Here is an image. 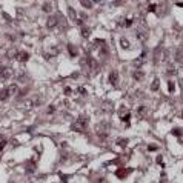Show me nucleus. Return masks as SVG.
<instances>
[{"instance_id": "obj_16", "label": "nucleus", "mask_w": 183, "mask_h": 183, "mask_svg": "<svg viewBox=\"0 0 183 183\" xmlns=\"http://www.w3.org/2000/svg\"><path fill=\"white\" fill-rule=\"evenodd\" d=\"M175 83L174 82H171V80H169V82H168V89H169V92H174V91H175Z\"/></svg>"}, {"instance_id": "obj_26", "label": "nucleus", "mask_w": 183, "mask_h": 183, "mask_svg": "<svg viewBox=\"0 0 183 183\" xmlns=\"http://www.w3.org/2000/svg\"><path fill=\"white\" fill-rule=\"evenodd\" d=\"M160 183H166V177H165V174H162V182Z\"/></svg>"}, {"instance_id": "obj_23", "label": "nucleus", "mask_w": 183, "mask_h": 183, "mask_svg": "<svg viewBox=\"0 0 183 183\" xmlns=\"http://www.w3.org/2000/svg\"><path fill=\"white\" fill-rule=\"evenodd\" d=\"M168 74L174 75V74H175V69H174V68H168Z\"/></svg>"}, {"instance_id": "obj_2", "label": "nucleus", "mask_w": 183, "mask_h": 183, "mask_svg": "<svg viewBox=\"0 0 183 183\" xmlns=\"http://www.w3.org/2000/svg\"><path fill=\"white\" fill-rule=\"evenodd\" d=\"M109 128H111V125L108 123V122H100V123L96 126V132H97V135L98 137H102V139H105L106 134L109 132Z\"/></svg>"}, {"instance_id": "obj_24", "label": "nucleus", "mask_w": 183, "mask_h": 183, "mask_svg": "<svg viewBox=\"0 0 183 183\" xmlns=\"http://www.w3.org/2000/svg\"><path fill=\"white\" fill-rule=\"evenodd\" d=\"M54 111H55V106H49V108H48V112L49 114H52Z\"/></svg>"}, {"instance_id": "obj_10", "label": "nucleus", "mask_w": 183, "mask_h": 183, "mask_svg": "<svg viewBox=\"0 0 183 183\" xmlns=\"http://www.w3.org/2000/svg\"><path fill=\"white\" fill-rule=\"evenodd\" d=\"M143 72L142 71H140V69H137V71H134V72H132V77H134L135 80H142L143 79Z\"/></svg>"}, {"instance_id": "obj_19", "label": "nucleus", "mask_w": 183, "mask_h": 183, "mask_svg": "<svg viewBox=\"0 0 183 183\" xmlns=\"http://www.w3.org/2000/svg\"><path fill=\"white\" fill-rule=\"evenodd\" d=\"M89 32H91L89 28H83V29H82V36H83V37H88V36H89Z\"/></svg>"}, {"instance_id": "obj_14", "label": "nucleus", "mask_w": 183, "mask_h": 183, "mask_svg": "<svg viewBox=\"0 0 183 183\" xmlns=\"http://www.w3.org/2000/svg\"><path fill=\"white\" fill-rule=\"evenodd\" d=\"M68 49H69V54L71 55H77V49H75L74 45H68Z\"/></svg>"}, {"instance_id": "obj_15", "label": "nucleus", "mask_w": 183, "mask_h": 183, "mask_svg": "<svg viewBox=\"0 0 183 183\" xmlns=\"http://www.w3.org/2000/svg\"><path fill=\"white\" fill-rule=\"evenodd\" d=\"M142 63H143V55L139 57V59L135 60V62H134V66H135V68H140V66H142Z\"/></svg>"}, {"instance_id": "obj_25", "label": "nucleus", "mask_w": 183, "mask_h": 183, "mask_svg": "<svg viewBox=\"0 0 183 183\" xmlns=\"http://www.w3.org/2000/svg\"><path fill=\"white\" fill-rule=\"evenodd\" d=\"M148 149H149V151H155V149H157V146H155V145H151V146L148 148Z\"/></svg>"}, {"instance_id": "obj_8", "label": "nucleus", "mask_w": 183, "mask_h": 183, "mask_svg": "<svg viewBox=\"0 0 183 183\" xmlns=\"http://www.w3.org/2000/svg\"><path fill=\"white\" fill-rule=\"evenodd\" d=\"M8 97H11V96H9V92H8V88H3V89L0 91V100L5 102Z\"/></svg>"}, {"instance_id": "obj_17", "label": "nucleus", "mask_w": 183, "mask_h": 183, "mask_svg": "<svg viewBox=\"0 0 183 183\" xmlns=\"http://www.w3.org/2000/svg\"><path fill=\"white\" fill-rule=\"evenodd\" d=\"M157 88H159V79H154V82H152L151 89H152V91H157Z\"/></svg>"}, {"instance_id": "obj_13", "label": "nucleus", "mask_w": 183, "mask_h": 183, "mask_svg": "<svg viewBox=\"0 0 183 183\" xmlns=\"http://www.w3.org/2000/svg\"><path fill=\"white\" fill-rule=\"evenodd\" d=\"M120 45L123 46V49H129V46H131V45H129V42H128L126 39H125V37L120 40Z\"/></svg>"}, {"instance_id": "obj_21", "label": "nucleus", "mask_w": 183, "mask_h": 183, "mask_svg": "<svg viewBox=\"0 0 183 183\" xmlns=\"http://www.w3.org/2000/svg\"><path fill=\"white\" fill-rule=\"evenodd\" d=\"M145 111H146V108H145V106H140V108H139V111H137V114H139V116L142 117L143 114H145Z\"/></svg>"}, {"instance_id": "obj_22", "label": "nucleus", "mask_w": 183, "mask_h": 183, "mask_svg": "<svg viewBox=\"0 0 183 183\" xmlns=\"http://www.w3.org/2000/svg\"><path fill=\"white\" fill-rule=\"evenodd\" d=\"M5 146H6V140H2V142H0V151H2Z\"/></svg>"}, {"instance_id": "obj_12", "label": "nucleus", "mask_w": 183, "mask_h": 183, "mask_svg": "<svg viewBox=\"0 0 183 183\" xmlns=\"http://www.w3.org/2000/svg\"><path fill=\"white\" fill-rule=\"evenodd\" d=\"M68 11H69V17L72 18V20H77V13H75L74 8H68Z\"/></svg>"}, {"instance_id": "obj_18", "label": "nucleus", "mask_w": 183, "mask_h": 183, "mask_svg": "<svg viewBox=\"0 0 183 183\" xmlns=\"http://www.w3.org/2000/svg\"><path fill=\"white\" fill-rule=\"evenodd\" d=\"M126 143H128L126 139H119L117 140V145H119V146H126Z\"/></svg>"}, {"instance_id": "obj_4", "label": "nucleus", "mask_w": 183, "mask_h": 183, "mask_svg": "<svg viewBox=\"0 0 183 183\" xmlns=\"http://www.w3.org/2000/svg\"><path fill=\"white\" fill-rule=\"evenodd\" d=\"M59 23V16H49L48 20H46V26L48 28H54Z\"/></svg>"}, {"instance_id": "obj_6", "label": "nucleus", "mask_w": 183, "mask_h": 183, "mask_svg": "<svg viewBox=\"0 0 183 183\" xmlns=\"http://www.w3.org/2000/svg\"><path fill=\"white\" fill-rule=\"evenodd\" d=\"M16 57H17V60H20V62H26V60L29 59V54L26 51H18Z\"/></svg>"}, {"instance_id": "obj_7", "label": "nucleus", "mask_w": 183, "mask_h": 183, "mask_svg": "<svg viewBox=\"0 0 183 183\" xmlns=\"http://www.w3.org/2000/svg\"><path fill=\"white\" fill-rule=\"evenodd\" d=\"M6 88H8V92H9L11 97L16 96V94L18 92V86L16 85V83H13V85H9V86H6Z\"/></svg>"}, {"instance_id": "obj_5", "label": "nucleus", "mask_w": 183, "mask_h": 183, "mask_svg": "<svg viewBox=\"0 0 183 183\" xmlns=\"http://www.w3.org/2000/svg\"><path fill=\"white\" fill-rule=\"evenodd\" d=\"M13 75V68H3L2 74H0V80H6Z\"/></svg>"}, {"instance_id": "obj_20", "label": "nucleus", "mask_w": 183, "mask_h": 183, "mask_svg": "<svg viewBox=\"0 0 183 183\" xmlns=\"http://www.w3.org/2000/svg\"><path fill=\"white\" fill-rule=\"evenodd\" d=\"M43 11H45V13H51V5H49V3H45V5H43Z\"/></svg>"}, {"instance_id": "obj_9", "label": "nucleus", "mask_w": 183, "mask_h": 183, "mask_svg": "<svg viewBox=\"0 0 183 183\" xmlns=\"http://www.w3.org/2000/svg\"><path fill=\"white\" fill-rule=\"evenodd\" d=\"M80 5L83 6V8H86V9H91L92 8V0H80Z\"/></svg>"}, {"instance_id": "obj_1", "label": "nucleus", "mask_w": 183, "mask_h": 183, "mask_svg": "<svg viewBox=\"0 0 183 183\" xmlns=\"http://www.w3.org/2000/svg\"><path fill=\"white\" fill-rule=\"evenodd\" d=\"M72 131H75V132H85V129L88 128V117H79L77 120L72 123Z\"/></svg>"}, {"instance_id": "obj_11", "label": "nucleus", "mask_w": 183, "mask_h": 183, "mask_svg": "<svg viewBox=\"0 0 183 183\" xmlns=\"http://www.w3.org/2000/svg\"><path fill=\"white\" fill-rule=\"evenodd\" d=\"M175 60L177 62H183V49H177L175 51Z\"/></svg>"}, {"instance_id": "obj_27", "label": "nucleus", "mask_w": 183, "mask_h": 183, "mask_svg": "<svg viewBox=\"0 0 183 183\" xmlns=\"http://www.w3.org/2000/svg\"><path fill=\"white\" fill-rule=\"evenodd\" d=\"M2 140H3V139H2V135H0V142H2Z\"/></svg>"}, {"instance_id": "obj_28", "label": "nucleus", "mask_w": 183, "mask_h": 183, "mask_svg": "<svg viewBox=\"0 0 183 183\" xmlns=\"http://www.w3.org/2000/svg\"><path fill=\"white\" fill-rule=\"evenodd\" d=\"M182 49H183V43H182Z\"/></svg>"}, {"instance_id": "obj_3", "label": "nucleus", "mask_w": 183, "mask_h": 183, "mask_svg": "<svg viewBox=\"0 0 183 183\" xmlns=\"http://www.w3.org/2000/svg\"><path fill=\"white\" fill-rule=\"evenodd\" d=\"M108 82H109V85H112V86L119 85V72H117V71H111V72H109Z\"/></svg>"}]
</instances>
